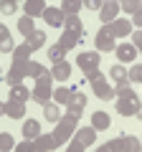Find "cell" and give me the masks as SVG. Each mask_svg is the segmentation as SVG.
Segmentation results:
<instances>
[{
  "label": "cell",
  "instance_id": "f1b7e54d",
  "mask_svg": "<svg viewBox=\"0 0 142 152\" xmlns=\"http://www.w3.org/2000/svg\"><path fill=\"white\" fill-rule=\"evenodd\" d=\"M114 96L117 99H135L137 94H135V89L130 86V81H124V84H117L114 86Z\"/></svg>",
  "mask_w": 142,
  "mask_h": 152
},
{
  "label": "cell",
  "instance_id": "60d3db41",
  "mask_svg": "<svg viewBox=\"0 0 142 152\" xmlns=\"http://www.w3.org/2000/svg\"><path fill=\"white\" fill-rule=\"evenodd\" d=\"M81 8H89V10H99V8H102V0H81Z\"/></svg>",
  "mask_w": 142,
  "mask_h": 152
},
{
  "label": "cell",
  "instance_id": "7bdbcfd3",
  "mask_svg": "<svg viewBox=\"0 0 142 152\" xmlns=\"http://www.w3.org/2000/svg\"><path fill=\"white\" fill-rule=\"evenodd\" d=\"M130 15H132V26H135V28H140L142 26V8H140V10H135V13H130Z\"/></svg>",
  "mask_w": 142,
  "mask_h": 152
},
{
  "label": "cell",
  "instance_id": "cb8c5ba5",
  "mask_svg": "<svg viewBox=\"0 0 142 152\" xmlns=\"http://www.w3.org/2000/svg\"><path fill=\"white\" fill-rule=\"evenodd\" d=\"M64 31H74V33H81L84 36V23H81V18L79 15H64Z\"/></svg>",
  "mask_w": 142,
  "mask_h": 152
},
{
  "label": "cell",
  "instance_id": "484cf974",
  "mask_svg": "<svg viewBox=\"0 0 142 152\" xmlns=\"http://www.w3.org/2000/svg\"><path fill=\"white\" fill-rule=\"evenodd\" d=\"M43 117H46V122H51V124H53V122L61 117V112H59V104H56L53 99L43 104Z\"/></svg>",
  "mask_w": 142,
  "mask_h": 152
},
{
  "label": "cell",
  "instance_id": "f6af8a7d",
  "mask_svg": "<svg viewBox=\"0 0 142 152\" xmlns=\"http://www.w3.org/2000/svg\"><path fill=\"white\" fill-rule=\"evenodd\" d=\"M0 117H3V102H0Z\"/></svg>",
  "mask_w": 142,
  "mask_h": 152
},
{
  "label": "cell",
  "instance_id": "8fae6325",
  "mask_svg": "<svg viewBox=\"0 0 142 152\" xmlns=\"http://www.w3.org/2000/svg\"><path fill=\"white\" fill-rule=\"evenodd\" d=\"M117 15H119V5H117V0H102L99 20H102V23H112Z\"/></svg>",
  "mask_w": 142,
  "mask_h": 152
},
{
  "label": "cell",
  "instance_id": "7402d4cb",
  "mask_svg": "<svg viewBox=\"0 0 142 152\" xmlns=\"http://www.w3.org/2000/svg\"><path fill=\"white\" fill-rule=\"evenodd\" d=\"M109 124H112V119H109V114H107V112H94V114H91V127H94L97 132L109 129Z\"/></svg>",
  "mask_w": 142,
  "mask_h": 152
},
{
  "label": "cell",
  "instance_id": "7c38bea8",
  "mask_svg": "<svg viewBox=\"0 0 142 152\" xmlns=\"http://www.w3.org/2000/svg\"><path fill=\"white\" fill-rule=\"evenodd\" d=\"M114 53H117V61H122V64H132V61H137V53H140V51H137L132 43H117L114 46Z\"/></svg>",
  "mask_w": 142,
  "mask_h": 152
},
{
  "label": "cell",
  "instance_id": "ba28073f",
  "mask_svg": "<svg viewBox=\"0 0 142 152\" xmlns=\"http://www.w3.org/2000/svg\"><path fill=\"white\" fill-rule=\"evenodd\" d=\"M64 107L69 109L66 114H74V117H81V114H84V107H86V96H84L81 91H76V89H74V91H71V99H69V102L64 104Z\"/></svg>",
  "mask_w": 142,
  "mask_h": 152
},
{
  "label": "cell",
  "instance_id": "603a6c76",
  "mask_svg": "<svg viewBox=\"0 0 142 152\" xmlns=\"http://www.w3.org/2000/svg\"><path fill=\"white\" fill-rule=\"evenodd\" d=\"M41 134V122L38 119H26L23 122V137L26 140H36Z\"/></svg>",
  "mask_w": 142,
  "mask_h": 152
},
{
  "label": "cell",
  "instance_id": "b9f144b4",
  "mask_svg": "<svg viewBox=\"0 0 142 152\" xmlns=\"http://www.w3.org/2000/svg\"><path fill=\"white\" fill-rule=\"evenodd\" d=\"M66 150H69V152H84V145H81V142H76L74 137H71V142L66 145Z\"/></svg>",
  "mask_w": 142,
  "mask_h": 152
},
{
  "label": "cell",
  "instance_id": "d590c367",
  "mask_svg": "<svg viewBox=\"0 0 142 152\" xmlns=\"http://www.w3.org/2000/svg\"><path fill=\"white\" fill-rule=\"evenodd\" d=\"M117 5L124 13H135V10H140V0H117Z\"/></svg>",
  "mask_w": 142,
  "mask_h": 152
},
{
  "label": "cell",
  "instance_id": "f546056e",
  "mask_svg": "<svg viewBox=\"0 0 142 152\" xmlns=\"http://www.w3.org/2000/svg\"><path fill=\"white\" fill-rule=\"evenodd\" d=\"M71 91H74V89H69V86H59V89H53L51 99H53L56 104H66V102L71 99Z\"/></svg>",
  "mask_w": 142,
  "mask_h": 152
},
{
  "label": "cell",
  "instance_id": "e0dca14e",
  "mask_svg": "<svg viewBox=\"0 0 142 152\" xmlns=\"http://www.w3.org/2000/svg\"><path fill=\"white\" fill-rule=\"evenodd\" d=\"M41 18H43L46 26H51V28H59L61 23H64V13H61V8H48V5H46V10L41 13Z\"/></svg>",
  "mask_w": 142,
  "mask_h": 152
},
{
  "label": "cell",
  "instance_id": "9a60e30c",
  "mask_svg": "<svg viewBox=\"0 0 142 152\" xmlns=\"http://www.w3.org/2000/svg\"><path fill=\"white\" fill-rule=\"evenodd\" d=\"M71 137H74L76 142H81V145H84V150H86V147H91L94 142H97V129H94V127L89 124V127H81V129H76Z\"/></svg>",
  "mask_w": 142,
  "mask_h": 152
},
{
  "label": "cell",
  "instance_id": "52a82bcc",
  "mask_svg": "<svg viewBox=\"0 0 142 152\" xmlns=\"http://www.w3.org/2000/svg\"><path fill=\"white\" fill-rule=\"evenodd\" d=\"M99 51H84V53L76 56V66L84 71V74H89V71H97L99 69Z\"/></svg>",
  "mask_w": 142,
  "mask_h": 152
},
{
  "label": "cell",
  "instance_id": "ab89813d",
  "mask_svg": "<svg viewBox=\"0 0 142 152\" xmlns=\"http://www.w3.org/2000/svg\"><path fill=\"white\" fill-rule=\"evenodd\" d=\"M130 36H132V46L140 51L142 48V31H140V28H135V33H130Z\"/></svg>",
  "mask_w": 142,
  "mask_h": 152
},
{
  "label": "cell",
  "instance_id": "8d00e7d4",
  "mask_svg": "<svg viewBox=\"0 0 142 152\" xmlns=\"http://www.w3.org/2000/svg\"><path fill=\"white\" fill-rule=\"evenodd\" d=\"M15 10H18L15 0H0V13H3V15H13Z\"/></svg>",
  "mask_w": 142,
  "mask_h": 152
},
{
  "label": "cell",
  "instance_id": "ffe728a7",
  "mask_svg": "<svg viewBox=\"0 0 142 152\" xmlns=\"http://www.w3.org/2000/svg\"><path fill=\"white\" fill-rule=\"evenodd\" d=\"M26 46H28L31 51H38V48H43V46H46V33L36 28L33 33H28V36H26Z\"/></svg>",
  "mask_w": 142,
  "mask_h": 152
},
{
  "label": "cell",
  "instance_id": "d4e9b609",
  "mask_svg": "<svg viewBox=\"0 0 142 152\" xmlns=\"http://www.w3.org/2000/svg\"><path fill=\"white\" fill-rule=\"evenodd\" d=\"M46 74V69H43V64H38V61H31L28 58L26 61V79H38V76H43Z\"/></svg>",
  "mask_w": 142,
  "mask_h": 152
},
{
  "label": "cell",
  "instance_id": "30bf717a",
  "mask_svg": "<svg viewBox=\"0 0 142 152\" xmlns=\"http://www.w3.org/2000/svg\"><path fill=\"white\" fill-rule=\"evenodd\" d=\"M33 147H36V152H53V150H59L61 145L53 137V132H51V134H38L33 140Z\"/></svg>",
  "mask_w": 142,
  "mask_h": 152
},
{
  "label": "cell",
  "instance_id": "d6986e66",
  "mask_svg": "<svg viewBox=\"0 0 142 152\" xmlns=\"http://www.w3.org/2000/svg\"><path fill=\"white\" fill-rule=\"evenodd\" d=\"M23 10L31 18H41V13L46 10V0H23Z\"/></svg>",
  "mask_w": 142,
  "mask_h": 152
},
{
  "label": "cell",
  "instance_id": "3957f363",
  "mask_svg": "<svg viewBox=\"0 0 142 152\" xmlns=\"http://www.w3.org/2000/svg\"><path fill=\"white\" fill-rule=\"evenodd\" d=\"M76 122H79V117H74V114H61L59 119L53 122V137L59 140V145H64V142H69L71 140V134L76 132Z\"/></svg>",
  "mask_w": 142,
  "mask_h": 152
},
{
  "label": "cell",
  "instance_id": "6da1fadb",
  "mask_svg": "<svg viewBox=\"0 0 142 152\" xmlns=\"http://www.w3.org/2000/svg\"><path fill=\"white\" fill-rule=\"evenodd\" d=\"M140 140L132 134H122L117 137V140H109V142H104V145H99L97 150L99 152H140Z\"/></svg>",
  "mask_w": 142,
  "mask_h": 152
},
{
  "label": "cell",
  "instance_id": "2e32d148",
  "mask_svg": "<svg viewBox=\"0 0 142 152\" xmlns=\"http://www.w3.org/2000/svg\"><path fill=\"white\" fill-rule=\"evenodd\" d=\"M109 28H112V33H114V38H127L132 33V23L124 20V18H119V15L109 23Z\"/></svg>",
  "mask_w": 142,
  "mask_h": 152
},
{
  "label": "cell",
  "instance_id": "836d02e7",
  "mask_svg": "<svg viewBox=\"0 0 142 152\" xmlns=\"http://www.w3.org/2000/svg\"><path fill=\"white\" fill-rule=\"evenodd\" d=\"M15 147V140H13L10 132H0V152H10Z\"/></svg>",
  "mask_w": 142,
  "mask_h": 152
},
{
  "label": "cell",
  "instance_id": "f35d334b",
  "mask_svg": "<svg viewBox=\"0 0 142 152\" xmlns=\"http://www.w3.org/2000/svg\"><path fill=\"white\" fill-rule=\"evenodd\" d=\"M13 48H15L13 38H3V41H0V51H3V53H13Z\"/></svg>",
  "mask_w": 142,
  "mask_h": 152
},
{
  "label": "cell",
  "instance_id": "bcb514c9",
  "mask_svg": "<svg viewBox=\"0 0 142 152\" xmlns=\"http://www.w3.org/2000/svg\"><path fill=\"white\" fill-rule=\"evenodd\" d=\"M0 28H3V23H0Z\"/></svg>",
  "mask_w": 142,
  "mask_h": 152
},
{
  "label": "cell",
  "instance_id": "8992f818",
  "mask_svg": "<svg viewBox=\"0 0 142 152\" xmlns=\"http://www.w3.org/2000/svg\"><path fill=\"white\" fill-rule=\"evenodd\" d=\"M140 109H142L140 96H135V99H117L114 102V112L122 114V117H140Z\"/></svg>",
  "mask_w": 142,
  "mask_h": 152
},
{
  "label": "cell",
  "instance_id": "7dc6e473",
  "mask_svg": "<svg viewBox=\"0 0 142 152\" xmlns=\"http://www.w3.org/2000/svg\"><path fill=\"white\" fill-rule=\"evenodd\" d=\"M15 3H18V0H15Z\"/></svg>",
  "mask_w": 142,
  "mask_h": 152
},
{
  "label": "cell",
  "instance_id": "d6a6232c",
  "mask_svg": "<svg viewBox=\"0 0 142 152\" xmlns=\"http://www.w3.org/2000/svg\"><path fill=\"white\" fill-rule=\"evenodd\" d=\"M33 56V51L28 48L26 43H20V46H15V48H13V61H28Z\"/></svg>",
  "mask_w": 142,
  "mask_h": 152
},
{
  "label": "cell",
  "instance_id": "277c9868",
  "mask_svg": "<svg viewBox=\"0 0 142 152\" xmlns=\"http://www.w3.org/2000/svg\"><path fill=\"white\" fill-rule=\"evenodd\" d=\"M51 81H53V79H51L48 71L36 79V86H33V91H31L33 104H41V107H43L46 102H51V94H53V84H51Z\"/></svg>",
  "mask_w": 142,
  "mask_h": 152
},
{
  "label": "cell",
  "instance_id": "7a4b0ae2",
  "mask_svg": "<svg viewBox=\"0 0 142 152\" xmlns=\"http://www.w3.org/2000/svg\"><path fill=\"white\" fill-rule=\"evenodd\" d=\"M86 76V81L91 84V89H94V94H97L99 99H104V102H109V99H114V86H112L109 81H107V76L102 74V71H89V74H84Z\"/></svg>",
  "mask_w": 142,
  "mask_h": 152
},
{
  "label": "cell",
  "instance_id": "83f0119b",
  "mask_svg": "<svg viewBox=\"0 0 142 152\" xmlns=\"http://www.w3.org/2000/svg\"><path fill=\"white\" fill-rule=\"evenodd\" d=\"M33 31H36V18L23 15L20 20H18V33H20V36H28V33H33Z\"/></svg>",
  "mask_w": 142,
  "mask_h": 152
},
{
  "label": "cell",
  "instance_id": "4316f807",
  "mask_svg": "<svg viewBox=\"0 0 142 152\" xmlns=\"http://www.w3.org/2000/svg\"><path fill=\"white\" fill-rule=\"evenodd\" d=\"M61 13L64 15H79V10H81V0H61Z\"/></svg>",
  "mask_w": 142,
  "mask_h": 152
},
{
  "label": "cell",
  "instance_id": "1f68e13d",
  "mask_svg": "<svg viewBox=\"0 0 142 152\" xmlns=\"http://www.w3.org/2000/svg\"><path fill=\"white\" fill-rule=\"evenodd\" d=\"M127 81L142 84V64H140V61H132V69L127 71Z\"/></svg>",
  "mask_w": 142,
  "mask_h": 152
},
{
  "label": "cell",
  "instance_id": "ee69618b",
  "mask_svg": "<svg viewBox=\"0 0 142 152\" xmlns=\"http://www.w3.org/2000/svg\"><path fill=\"white\" fill-rule=\"evenodd\" d=\"M3 38H10V31H8V28H5V26L0 28V41H3Z\"/></svg>",
  "mask_w": 142,
  "mask_h": 152
},
{
  "label": "cell",
  "instance_id": "9c48e42d",
  "mask_svg": "<svg viewBox=\"0 0 142 152\" xmlns=\"http://www.w3.org/2000/svg\"><path fill=\"white\" fill-rule=\"evenodd\" d=\"M26 81V61H13L10 71L5 76V84L8 86H15V84H23Z\"/></svg>",
  "mask_w": 142,
  "mask_h": 152
},
{
  "label": "cell",
  "instance_id": "e575fe53",
  "mask_svg": "<svg viewBox=\"0 0 142 152\" xmlns=\"http://www.w3.org/2000/svg\"><path fill=\"white\" fill-rule=\"evenodd\" d=\"M64 56H66V51L61 48L59 43H53V46H48V61H64Z\"/></svg>",
  "mask_w": 142,
  "mask_h": 152
},
{
  "label": "cell",
  "instance_id": "5bb4252c",
  "mask_svg": "<svg viewBox=\"0 0 142 152\" xmlns=\"http://www.w3.org/2000/svg\"><path fill=\"white\" fill-rule=\"evenodd\" d=\"M51 79H53V81H69V76H71V64L69 61H56L53 66H51Z\"/></svg>",
  "mask_w": 142,
  "mask_h": 152
},
{
  "label": "cell",
  "instance_id": "44dd1931",
  "mask_svg": "<svg viewBox=\"0 0 142 152\" xmlns=\"http://www.w3.org/2000/svg\"><path fill=\"white\" fill-rule=\"evenodd\" d=\"M81 38H84L81 33H74V31H64V36L59 38V46H61L64 51H71V48H74L76 43H81Z\"/></svg>",
  "mask_w": 142,
  "mask_h": 152
},
{
  "label": "cell",
  "instance_id": "4dcf8cb0",
  "mask_svg": "<svg viewBox=\"0 0 142 152\" xmlns=\"http://www.w3.org/2000/svg\"><path fill=\"white\" fill-rule=\"evenodd\" d=\"M109 79L114 84H124L127 81V69L122 64H117V66H112V71H109Z\"/></svg>",
  "mask_w": 142,
  "mask_h": 152
},
{
  "label": "cell",
  "instance_id": "74e56055",
  "mask_svg": "<svg viewBox=\"0 0 142 152\" xmlns=\"http://www.w3.org/2000/svg\"><path fill=\"white\" fill-rule=\"evenodd\" d=\"M13 150L15 152H36V147H33V140H26V142H18Z\"/></svg>",
  "mask_w": 142,
  "mask_h": 152
},
{
  "label": "cell",
  "instance_id": "ac0fdd59",
  "mask_svg": "<svg viewBox=\"0 0 142 152\" xmlns=\"http://www.w3.org/2000/svg\"><path fill=\"white\" fill-rule=\"evenodd\" d=\"M10 91H8V99L10 102H23L26 104L28 99H31V89L26 86V84H15V86H8Z\"/></svg>",
  "mask_w": 142,
  "mask_h": 152
},
{
  "label": "cell",
  "instance_id": "5b68a950",
  "mask_svg": "<svg viewBox=\"0 0 142 152\" xmlns=\"http://www.w3.org/2000/svg\"><path fill=\"white\" fill-rule=\"evenodd\" d=\"M114 33H112L109 23H104L102 28L97 31V36H94V46H97L99 53H107V51H114Z\"/></svg>",
  "mask_w": 142,
  "mask_h": 152
},
{
  "label": "cell",
  "instance_id": "4fadbf2b",
  "mask_svg": "<svg viewBox=\"0 0 142 152\" xmlns=\"http://www.w3.org/2000/svg\"><path fill=\"white\" fill-rule=\"evenodd\" d=\"M3 114L10 119H26V104L23 102H3Z\"/></svg>",
  "mask_w": 142,
  "mask_h": 152
}]
</instances>
